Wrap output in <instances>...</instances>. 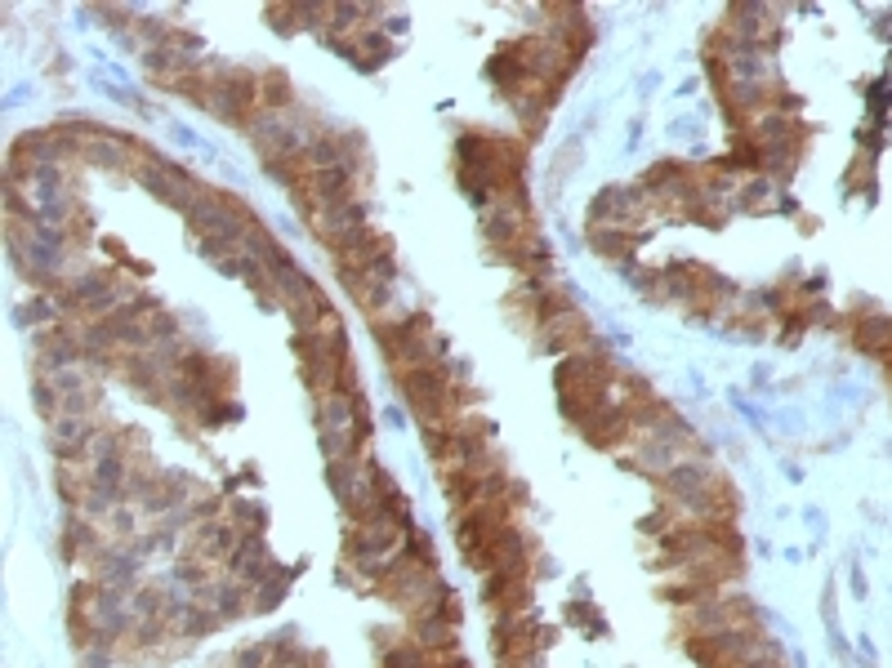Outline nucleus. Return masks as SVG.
<instances>
[{"label": "nucleus", "mask_w": 892, "mask_h": 668, "mask_svg": "<svg viewBox=\"0 0 892 668\" xmlns=\"http://www.w3.org/2000/svg\"><path fill=\"white\" fill-rule=\"evenodd\" d=\"M370 334H375V344H380V357H384L389 374L447 361V339L433 330V317L425 308H415V312L389 308L380 317H370Z\"/></svg>", "instance_id": "obj_1"}, {"label": "nucleus", "mask_w": 892, "mask_h": 668, "mask_svg": "<svg viewBox=\"0 0 892 668\" xmlns=\"http://www.w3.org/2000/svg\"><path fill=\"white\" fill-rule=\"evenodd\" d=\"M553 642H558V633H549L531 610H527V615L496 619V629H491V655H496L500 664H509V659H540Z\"/></svg>", "instance_id": "obj_2"}, {"label": "nucleus", "mask_w": 892, "mask_h": 668, "mask_svg": "<svg viewBox=\"0 0 892 668\" xmlns=\"http://www.w3.org/2000/svg\"><path fill=\"white\" fill-rule=\"evenodd\" d=\"M531 576L536 566H496L491 576H482V602L496 619H509V615H527L531 610Z\"/></svg>", "instance_id": "obj_3"}, {"label": "nucleus", "mask_w": 892, "mask_h": 668, "mask_svg": "<svg viewBox=\"0 0 892 668\" xmlns=\"http://www.w3.org/2000/svg\"><path fill=\"white\" fill-rule=\"evenodd\" d=\"M138 183H144L157 201H166L170 210H179V214H187V210L201 201V193H206V183H201L193 170H183V165H174V161H166V157H157L144 174H138Z\"/></svg>", "instance_id": "obj_4"}, {"label": "nucleus", "mask_w": 892, "mask_h": 668, "mask_svg": "<svg viewBox=\"0 0 892 668\" xmlns=\"http://www.w3.org/2000/svg\"><path fill=\"white\" fill-rule=\"evenodd\" d=\"M344 281V295L366 312V321L370 317H380V312H389L393 308V285H398V259L389 255V259H380V263H370V268H362V272H344L340 276Z\"/></svg>", "instance_id": "obj_5"}, {"label": "nucleus", "mask_w": 892, "mask_h": 668, "mask_svg": "<svg viewBox=\"0 0 892 668\" xmlns=\"http://www.w3.org/2000/svg\"><path fill=\"white\" fill-rule=\"evenodd\" d=\"M531 339H536V352H581L594 344V325L581 308H572V312L553 317L549 325H540Z\"/></svg>", "instance_id": "obj_6"}, {"label": "nucleus", "mask_w": 892, "mask_h": 668, "mask_svg": "<svg viewBox=\"0 0 892 668\" xmlns=\"http://www.w3.org/2000/svg\"><path fill=\"white\" fill-rule=\"evenodd\" d=\"M237 544H242V531L232 527L228 517L197 521V527L183 535V548H187V553H197V557H206V561H215V566H223L232 553H237Z\"/></svg>", "instance_id": "obj_7"}, {"label": "nucleus", "mask_w": 892, "mask_h": 668, "mask_svg": "<svg viewBox=\"0 0 892 668\" xmlns=\"http://www.w3.org/2000/svg\"><path fill=\"white\" fill-rule=\"evenodd\" d=\"M389 255H393V236L366 223L362 232L349 236V242H344L331 259H335V268H340V276H344V272H362V268H370V263H380V259H389Z\"/></svg>", "instance_id": "obj_8"}, {"label": "nucleus", "mask_w": 892, "mask_h": 668, "mask_svg": "<svg viewBox=\"0 0 892 668\" xmlns=\"http://www.w3.org/2000/svg\"><path fill=\"white\" fill-rule=\"evenodd\" d=\"M581 437H585L594 450H607V455H612V450H621V446L634 437V419H630V410H625L621 401H612L602 415H594V419L581 428Z\"/></svg>", "instance_id": "obj_9"}, {"label": "nucleus", "mask_w": 892, "mask_h": 668, "mask_svg": "<svg viewBox=\"0 0 892 668\" xmlns=\"http://www.w3.org/2000/svg\"><path fill=\"white\" fill-rule=\"evenodd\" d=\"M585 236H589V250H594L598 259H607V263H616V268L638 255V236H634V232H621V227H585Z\"/></svg>", "instance_id": "obj_10"}, {"label": "nucleus", "mask_w": 892, "mask_h": 668, "mask_svg": "<svg viewBox=\"0 0 892 668\" xmlns=\"http://www.w3.org/2000/svg\"><path fill=\"white\" fill-rule=\"evenodd\" d=\"M259 103H264V116L295 112V85L286 81L281 67H259Z\"/></svg>", "instance_id": "obj_11"}, {"label": "nucleus", "mask_w": 892, "mask_h": 668, "mask_svg": "<svg viewBox=\"0 0 892 668\" xmlns=\"http://www.w3.org/2000/svg\"><path fill=\"white\" fill-rule=\"evenodd\" d=\"M406 638L415 646H425V651H438V655L460 651V633H455V624H447V619H411Z\"/></svg>", "instance_id": "obj_12"}, {"label": "nucleus", "mask_w": 892, "mask_h": 668, "mask_svg": "<svg viewBox=\"0 0 892 668\" xmlns=\"http://www.w3.org/2000/svg\"><path fill=\"white\" fill-rule=\"evenodd\" d=\"M223 517H228L242 535H264V527H268V512H264L259 504L242 499V495H228V512H223Z\"/></svg>", "instance_id": "obj_13"}, {"label": "nucleus", "mask_w": 892, "mask_h": 668, "mask_svg": "<svg viewBox=\"0 0 892 668\" xmlns=\"http://www.w3.org/2000/svg\"><path fill=\"white\" fill-rule=\"evenodd\" d=\"M286 589H291V570H286V566H277V576L264 580V584L251 593V615H268V610H277L281 597H286Z\"/></svg>", "instance_id": "obj_14"}, {"label": "nucleus", "mask_w": 892, "mask_h": 668, "mask_svg": "<svg viewBox=\"0 0 892 668\" xmlns=\"http://www.w3.org/2000/svg\"><path fill=\"white\" fill-rule=\"evenodd\" d=\"M683 521H687V517H683V512H679L670 499H656V508H651V512L638 521V531H643L647 540H661V535H670L674 527H683Z\"/></svg>", "instance_id": "obj_15"}, {"label": "nucleus", "mask_w": 892, "mask_h": 668, "mask_svg": "<svg viewBox=\"0 0 892 668\" xmlns=\"http://www.w3.org/2000/svg\"><path fill=\"white\" fill-rule=\"evenodd\" d=\"M268 18L277 23V32H281V36H295V32H300V23H308L304 5H268Z\"/></svg>", "instance_id": "obj_16"}, {"label": "nucleus", "mask_w": 892, "mask_h": 668, "mask_svg": "<svg viewBox=\"0 0 892 668\" xmlns=\"http://www.w3.org/2000/svg\"><path fill=\"white\" fill-rule=\"evenodd\" d=\"M567 615L576 619V624H581L589 638H598V633H602V615L594 610V602H589V597H576V602L567 606Z\"/></svg>", "instance_id": "obj_17"}]
</instances>
